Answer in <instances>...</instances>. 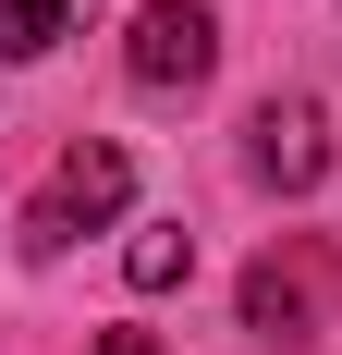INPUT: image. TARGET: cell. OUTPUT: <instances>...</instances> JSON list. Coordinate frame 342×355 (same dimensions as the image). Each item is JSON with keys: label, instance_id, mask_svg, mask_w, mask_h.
<instances>
[{"label": "cell", "instance_id": "1", "mask_svg": "<svg viewBox=\"0 0 342 355\" xmlns=\"http://www.w3.org/2000/svg\"><path fill=\"white\" fill-rule=\"evenodd\" d=\"M330 294H342V245L330 233H281L244 270V331L257 343H318L330 331Z\"/></svg>", "mask_w": 342, "mask_h": 355}, {"label": "cell", "instance_id": "2", "mask_svg": "<svg viewBox=\"0 0 342 355\" xmlns=\"http://www.w3.org/2000/svg\"><path fill=\"white\" fill-rule=\"evenodd\" d=\"M123 196H135V159H123L110 135H73L62 159H49V184L25 196V257H62L73 233L123 220Z\"/></svg>", "mask_w": 342, "mask_h": 355}, {"label": "cell", "instance_id": "3", "mask_svg": "<svg viewBox=\"0 0 342 355\" xmlns=\"http://www.w3.org/2000/svg\"><path fill=\"white\" fill-rule=\"evenodd\" d=\"M123 73H135L147 98H196L208 73H220V25H208V0H147L135 37H123Z\"/></svg>", "mask_w": 342, "mask_h": 355}, {"label": "cell", "instance_id": "4", "mask_svg": "<svg viewBox=\"0 0 342 355\" xmlns=\"http://www.w3.org/2000/svg\"><path fill=\"white\" fill-rule=\"evenodd\" d=\"M244 172L281 184V196H306V184L330 172V110H318V98H257V123H244Z\"/></svg>", "mask_w": 342, "mask_h": 355}, {"label": "cell", "instance_id": "5", "mask_svg": "<svg viewBox=\"0 0 342 355\" xmlns=\"http://www.w3.org/2000/svg\"><path fill=\"white\" fill-rule=\"evenodd\" d=\"M183 270H196V233H183V220H135V245H123V282H135V294H171Z\"/></svg>", "mask_w": 342, "mask_h": 355}, {"label": "cell", "instance_id": "6", "mask_svg": "<svg viewBox=\"0 0 342 355\" xmlns=\"http://www.w3.org/2000/svg\"><path fill=\"white\" fill-rule=\"evenodd\" d=\"M73 12H86V0H0V62H37Z\"/></svg>", "mask_w": 342, "mask_h": 355}, {"label": "cell", "instance_id": "7", "mask_svg": "<svg viewBox=\"0 0 342 355\" xmlns=\"http://www.w3.org/2000/svg\"><path fill=\"white\" fill-rule=\"evenodd\" d=\"M98 355H159V331H98Z\"/></svg>", "mask_w": 342, "mask_h": 355}]
</instances>
